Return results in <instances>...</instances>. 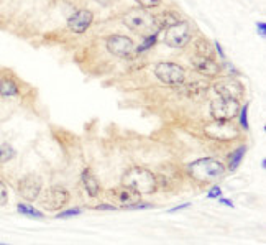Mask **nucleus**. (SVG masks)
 I'll use <instances>...</instances> for the list:
<instances>
[{
  "label": "nucleus",
  "mask_w": 266,
  "mask_h": 245,
  "mask_svg": "<svg viewBox=\"0 0 266 245\" xmlns=\"http://www.w3.org/2000/svg\"><path fill=\"white\" fill-rule=\"evenodd\" d=\"M225 166L218 160H214V158H200V160L191 163L189 168H187L191 178L202 184L216 183L218 179H222L225 176Z\"/></svg>",
  "instance_id": "1"
},
{
  "label": "nucleus",
  "mask_w": 266,
  "mask_h": 245,
  "mask_svg": "<svg viewBox=\"0 0 266 245\" xmlns=\"http://www.w3.org/2000/svg\"><path fill=\"white\" fill-rule=\"evenodd\" d=\"M122 183L128 188L135 189L141 196L153 194L158 189L156 175L147 168H141V166H133V168L127 170V173L122 178Z\"/></svg>",
  "instance_id": "2"
},
{
  "label": "nucleus",
  "mask_w": 266,
  "mask_h": 245,
  "mask_svg": "<svg viewBox=\"0 0 266 245\" xmlns=\"http://www.w3.org/2000/svg\"><path fill=\"white\" fill-rule=\"evenodd\" d=\"M123 23H125L132 32L138 33V35H141L143 38L151 35V33H158V30H160V27H158L156 23V17L150 14L148 10H145V8H133L128 14H125Z\"/></svg>",
  "instance_id": "3"
},
{
  "label": "nucleus",
  "mask_w": 266,
  "mask_h": 245,
  "mask_svg": "<svg viewBox=\"0 0 266 245\" xmlns=\"http://www.w3.org/2000/svg\"><path fill=\"white\" fill-rule=\"evenodd\" d=\"M154 76L161 81L163 84L168 86H183L186 83V70L176 63L161 61L154 66Z\"/></svg>",
  "instance_id": "4"
},
{
  "label": "nucleus",
  "mask_w": 266,
  "mask_h": 245,
  "mask_svg": "<svg viewBox=\"0 0 266 245\" xmlns=\"http://www.w3.org/2000/svg\"><path fill=\"white\" fill-rule=\"evenodd\" d=\"M192 38V28L187 21H178L165 32V43L171 48H184Z\"/></svg>",
  "instance_id": "5"
},
{
  "label": "nucleus",
  "mask_w": 266,
  "mask_h": 245,
  "mask_svg": "<svg viewBox=\"0 0 266 245\" xmlns=\"http://www.w3.org/2000/svg\"><path fill=\"white\" fill-rule=\"evenodd\" d=\"M240 101L229 97H220L210 102V115L214 120H232L238 115Z\"/></svg>",
  "instance_id": "6"
},
{
  "label": "nucleus",
  "mask_w": 266,
  "mask_h": 245,
  "mask_svg": "<svg viewBox=\"0 0 266 245\" xmlns=\"http://www.w3.org/2000/svg\"><path fill=\"white\" fill-rule=\"evenodd\" d=\"M205 135L212 140L229 141L238 135V130L230 120H214L212 123H207L204 128Z\"/></svg>",
  "instance_id": "7"
},
{
  "label": "nucleus",
  "mask_w": 266,
  "mask_h": 245,
  "mask_svg": "<svg viewBox=\"0 0 266 245\" xmlns=\"http://www.w3.org/2000/svg\"><path fill=\"white\" fill-rule=\"evenodd\" d=\"M212 88L220 97L235 99V101H242L245 97V88L235 77H220V79L214 83Z\"/></svg>",
  "instance_id": "8"
},
{
  "label": "nucleus",
  "mask_w": 266,
  "mask_h": 245,
  "mask_svg": "<svg viewBox=\"0 0 266 245\" xmlns=\"http://www.w3.org/2000/svg\"><path fill=\"white\" fill-rule=\"evenodd\" d=\"M67 201H69V191L61 186L48 188L40 197L41 206L48 210H59L67 204Z\"/></svg>",
  "instance_id": "9"
},
{
  "label": "nucleus",
  "mask_w": 266,
  "mask_h": 245,
  "mask_svg": "<svg viewBox=\"0 0 266 245\" xmlns=\"http://www.w3.org/2000/svg\"><path fill=\"white\" fill-rule=\"evenodd\" d=\"M105 45H107L109 53H112L114 56H117V58L127 59L135 54V43H133L132 38H128V36L112 35L107 38Z\"/></svg>",
  "instance_id": "10"
},
{
  "label": "nucleus",
  "mask_w": 266,
  "mask_h": 245,
  "mask_svg": "<svg viewBox=\"0 0 266 245\" xmlns=\"http://www.w3.org/2000/svg\"><path fill=\"white\" fill-rule=\"evenodd\" d=\"M109 197L117 206H127V208H130V206L140 203V201H141V194H140V192H136L135 189L125 186V184H122L120 188L110 189V191H109Z\"/></svg>",
  "instance_id": "11"
},
{
  "label": "nucleus",
  "mask_w": 266,
  "mask_h": 245,
  "mask_svg": "<svg viewBox=\"0 0 266 245\" xmlns=\"http://www.w3.org/2000/svg\"><path fill=\"white\" fill-rule=\"evenodd\" d=\"M18 192L23 199L28 201V203L38 199V197H40V192H41L40 178H36L35 175H27L25 178H21L18 183Z\"/></svg>",
  "instance_id": "12"
},
{
  "label": "nucleus",
  "mask_w": 266,
  "mask_h": 245,
  "mask_svg": "<svg viewBox=\"0 0 266 245\" xmlns=\"http://www.w3.org/2000/svg\"><path fill=\"white\" fill-rule=\"evenodd\" d=\"M92 21H94L92 12L87 10V8H81V10L74 12V14L69 17V20H67V28L74 33H84L85 30L92 25Z\"/></svg>",
  "instance_id": "13"
},
{
  "label": "nucleus",
  "mask_w": 266,
  "mask_h": 245,
  "mask_svg": "<svg viewBox=\"0 0 266 245\" xmlns=\"http://www.w3.org/2000/svg\"><path fill=\"white\" fill-rule=\"evenodd\" d=\"M191 63H192V66H194V70L204 77H218L220 76V72H222L220 64L214 61V58L194 56Z\"/></svg>",
  "instance_id": "14"
},
{
  "label": "nucleus",
  "mask_w": 266,
  "mask_h": 245,
  "mask_svg": "<svg viewBox=\"0 0 266 245\" xmlns=\"http://www.w3.org/2000/svg\"><path fill=\"white\" fill-rule=\"evenodd\" d=\"M81 181H83L85 191H87V194L91 197H97L100 194V184H99L97 178L92 175V171L89 168H85L83 171V175H81Z\"/></svg>",
  "instance_id": "15"
},
{
  "label": "nucleus",
  "mask_w": 266,
  "mask_h": 245,
  "mask_svg": "<svg viewBox=\"0 0 266 245\" xmlns=\"http://www.w3.org/2000/svg\"><path fill=\"white\" fill-rule=\"evenodd\" d=\"M18 86L12 77H2L0 79V94H2L3 97H15L18 96Z\"/></svg>",
  "instance_id": "16"
},
{
  "label": "nucleus",
  "mask_w": 266,
  "mask_h": 245,
  "mask_svg": "<svg viewBox=\"0 0 266 245\" xmlns=\"http://www.w3.org/2000/svg\"><path fill=\"white\" fill-rule=\"evenodd\" d=\"M194 48H196V56L200 58H214V50L210 41H207L205 38H197L194 43Z\"/></svg>",
  "instance_id": "17"
},
{
  "label": "nucleus",
  "mask_w": 266,
  "mask_h": 245,
  "mask_svg": "<svg viewBox=\"0 0 266 245\" xmlns=\"http://www.w3.org/2000/svg\"><path fill=\"white\" fill-rule=\"evenodd\" d=\"M207 88H209V83L204 79V76H196L194 79L186 86V89L192 94V96H194V94L207 92Z\"/></svg>",
  "instance_id": "18"
},
{
  "label": "nucleus",
  "mask_w": 266,
  "mask_h": 245,
  "mask_svg": "<svg viewBox=\"0 0 266 245\" xmlns=\"http://www.w3.org/2000/svg\"><path fill=\"white\" fill-rule=\"evenodd\" d=\"M245 153H247V147H238L237 150H235V152L232 153L230 158H229V166H227V170H229V171L237 170L238 165L243 160V157H245Z\"/></svg>",
  "instance_id": "19"
},
{
  "label": "nucleus",
  "mask_w": 266,
  "mask_h": 245,
  "mask_svg": "<svg viewBox=\"0 0 266 245\" xmlns=\"http://www.w3.org/2000/svg\"><path fill=\"white\" fill-rule=\"evenodd\" d=\"M178 21H179L178 15L173 14V12H165V14L156 17V23H158V27H160V30L168 28V27H171V25L178 23Z\"/></svg>",
  "instance_id": "20"
},
{
  "label": "nucleus",
  "mask_w": 266,
  "mask_h": 245,
  "mask_svg": "<svg viewBox=\"0 0 266 245\" xmlns=\"http://www.w3.org/2000/svg\"><path fill=\"white\" fill-rule=\"evenodd\" d=\"M17 210H18L21 216H27V217H33V219L45 217V214H43L41 210H38L36 208H33V206H30V204H25V203H20L17 206Z\"/></svg>",
  "instance_id": "21"
},
{
  "label": "nucleus",
  "mask_w": 266,
  "mask_h": 245,
  "mask_svg": "<svg viewBox=\"0 0 266 245\" xmlns=\"http://www.w3.org/2000/svg\"><path fill=\"white\" fill-rule=\"evenodd\" d=\"M15 150L12 148V145L8 143H2L0 145V165H3V163H8L10 160H14L15 158Z\"/></svg>",
  "instance_id": "22"
},
{
  "label": "nucleus",
  "mask_w": 266,
  "mask_h": 245,
  "mask_svg": "<svg viewBox=\"0 0 266 245\" xmlns=\"http://www.w3.org/2000/svg\"><path fill=\"white\" fill-rule=\"evenodd\" d=\"M156 41H158V33H151V35L145 36L143 43H141V45L138 46V48H135V53H143V51L150 50V48H151V46L156 45Z\"/></svg>",
  "instance_id": "23"
},
{
  "label": "nucleus",
  "mask_w": 266,
  "mask_h": 245,
  "mask_svg": "<svg viewBox=\"0 0 266 245\" xmlns=\"http://www.w3.org/2000/svg\"><path fill=\"white\" fill-rule=\"evenodd\" d=\"M248 107H250V104H248V102H245V105L240 107V110H238V114H240V127H242L243 130H248V119H247Z\"/></svg>",
  "instance_id": "24"
},
{
  "label": "nucleus",
  "mask_w": 266,
  "mask_h": 245,
  "mask_svg": "<svg viewBox=\"0 0 266 245\" xmlns=\"http://www.w3.org/2000/svg\"><path fill=\"white\" fill-rule=\"evenodd\" d=\"M8 203V189L5 186V183L0 181V208H3Z\"/></svg>",
  "instance_id": "25"
},
{
  "label": "nucleus",
  "mask_w": 266,
  "mask_h": 245,
  "mask_svg": "<svg viewBox=\"0 0 266 245\" xmlns=\"http://www.w3.org/2000/svg\"><path fill=\"white\" fill-rule=\"evenodd\" d=\"M81 214V209H67V210H61L58 214V219H67V217H74V216H79Z\"/></svg>",
  "instance_id": "26"
},
{
  "label": "nucleus",
  "mask_w": 266,
  "mask_h": 245,
  "mask_svg": "<svg viewBox=\"0 0 266 245\" xmlns=\"http://www.w3.org/2000/svg\"><path fill=\"white\" fill-rule=\"evenodd\" d=\"M136 3H140L143 8H154V7H158L160 5V2L161 0H135Z\"/></svg>",
  "instance_id": "27"
},
{
  "label": "nucleus",
  "mask_w": 266,
  "mask_h": 245,
  "mask_svg": "<svg viewBox=\"0 0 266 245\" xmlns=\"http://www.w3.org/2000/svg\"><path fill=\"white\" fill-rule=\"evenodd\" d=\"M210 199H218V197L222 196V189L218 188V186H212L210 188V191H209V194H207Z\"/></svg>",
  "instance_id": "28"
},
{
  "label": "nucleus",
  "mask_w": 266,
  "mask_h": 245,
  "mask_svg": "<svg viewBox=\"0 0 266 245\" xmlns=\"http://www.w3.org/2000/svg\"><path fill=\"white\" fill-rule=\"evenodd\" d=\"M256 28H258L260 36L265 38L266 36V25H265V21H258V23H256Z\"/></svg>",
  "instance_id": "29"
},
{
  "label": "nucleus",
  "mask_w": 266,
  "mask_h": 245,
  "mask_svg": "<svg viewBox=\"0 0 266 245\" xmlns=\"http://www.w3.org/2000/svg\"><path fill=\"white\" fill-rule=\"evenodd\" d=\"M214 46H216V50H217V53H218V56H220V59L224 61V59H225V53H224V48H222V45L218 41H216V43H214Z\"/></svg>",
  "instance_id": "30"
},
{
  "label": "nucleus",
  "mask_w": 266,
  "mask_h": 245,
  "mask_svg": "<svg viewBox=\"0 0 266 245\" xmlns=\"http://www.w3.org/2000/svg\"><path fill=\"white\" fill-rule=\"evenodd\" d=\"M96 209H102V210H115V209H118V208H115V204H114V206H110V204H99Z\"/></svg>",
  "instance_id": "31"
},
{
  "label": "nucleus",
  "mask_w": 266,
  "mask_h": 245,
  "mask_svg": "<svg viewBox=\"0 0 266 245\" xmlns=\"http://www.w3.org/2000/svg\"><path fill=\"white\" fill-rule=\"evenodd\" d=\"M189 203H184V204H179V206H176V208H173V209H171L169 210V212L171 214H173V212H176V210H181V209H184V208H189Z\"/></svg>",
  "instance_id": "32"
},
{
  "label": "nucleus",
  "mask_w": 266,
  "mask_h": 245,
  "mask_svg": "<svg viewBox=\"0 0 266 245\" xmlns=\"http://www.w3.org/2000/svg\"><path fill=\"white\" fill-rule=\"evenodd\" d=\"M220 203L225 204V206H230V208H233V203H232V201H229V199H220Z\"/></svg>",
  "instance_id": "33"
},
{
  "label": "nucleus",
  "mask_w": 266,
  "mask_h": 245,
  "mask_svg": "<svg viewBox=\"0 0 266 245\" xmlns=\"http://www.w3.org/2000/svg\"><path fill=\"white\" fill-rule=\"evenodd\" d=\"M97 2H100V3H104V5H107V3H110L112 0H97Z\"/></svg>",
  "instance_id": "34"
}]
</instances>
